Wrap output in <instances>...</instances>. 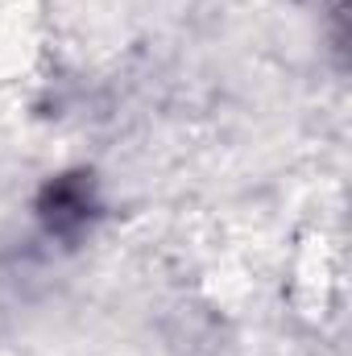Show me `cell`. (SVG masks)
<instances>
[{
  "label": "cell",
  "mask_w": 352,
  "mask_h": 356,
  "mask_svg": "<svg viewBox=\"0 0 352 356\" xmlns=\"http://www.w3.org/2000/svg\"><path fill=\"white\" fill-rule=\"evenodd\" d=\"M42 216L50 220V228H71V224H83L91 216V191L83 178H58L50 191H46V203H42Z\"/></svg>",
  "instance_id": "6da1fadb"
}]
</instances>
